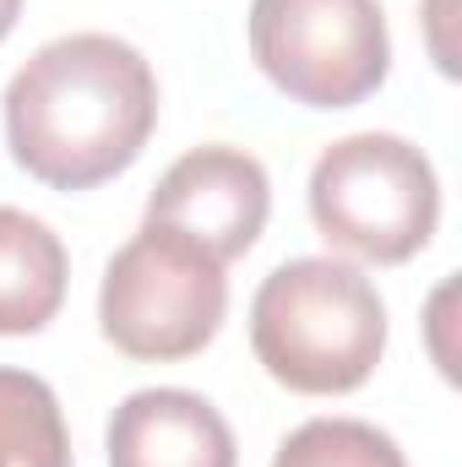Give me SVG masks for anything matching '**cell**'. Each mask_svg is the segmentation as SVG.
Wrapping results in <instances>:
<instances>
[{
	"label": "cell",
	"mask_w": 462,
	"mask_h": 467,
	"mask_svg": "<svg viewBox=\"0 0 462 467\" xmlns=\"http://www.w3.org/2000/svg\"><path fill=\"white\" fill-rule=\"evenodd\" d=\"M158 125V77L115 33L49 38L5 88L11 158L55 185L93 191L131 169Z\"/></svg>",
	"instance_id": "6da1fadb"
},
{
	"label": "cell",
	"mask_w": 462,
	"mask_h": 467,
	"mask_svg": "<svg viewBox=\"0 0 462 467\" xmlns=\"http://www.w3.org/2000/svg\"><path fill=\"white\" fill-rule=\"evenodd\" d=\"M250 348L278 386L299 397H343L381 364L386 305L359 266L299 255L256 288Z\"/></svg>",
	"instance_id": "7a4b0ae2"
},
{
	"label": "cell",
	"mask_w": 462,
	"mask_h": 467,
	"mask_svg": "<svg viewBox=\"0 0 462 467\" xmlns=\"http://www.w3.org/2000/svg\"><path fill=\"white\" fill-rule=\"evenodd\" d=\"M310 218L327 244L375 266H397L430 244L441 223V185L414 141L392 130H359L316 158Z\"/></svg>",
	"instance_id": "3957f363"
},
{
	"label": "cell",
	"mask_w": 462,
	"mask_h": 467,
	"mask_svg": "<svg viewBox=\"0 0 462 467\" xmlns=\"http://www.w3.org/2000/svg\"><path fill=\"white\" fill-rule=\"evenodd\" d=\"M229 310V277L224 261L207 255L196 239L142 223L131 244H120L104 266L99 288V327L131 358H191L202 353Z\"/></svg>",
	"instance_id": "277c9868"
},
{
	"label": "cell",
	"mask_w": 462,
	"mask_h": 467,
	"mask_svg": "<svg viewBox=\"0 0 462 467\" xmlns=\"http://www.w3.org/2000/svg\"><path fill=\"white\" fill-rule=\"evenodd\" d=\"M250 55L305 109L364 104L392 66L381 0H250Z\"/></svg>",
	"instance_id": "5b68a950"
},
{
	"label": "cell",
	"mask_w": 462,
	"mask_h": 467,
	"mask_svg": "<svg viewBox=\"0 0 462 467\" xmlns=\"http://www.w3.org/2000/svg\"><path fill=\"white\" fill-rule=\"evenodd\" d=\"M267 213H272L267 169L250 152L224 147V141L191 147L158 180V191L147 202V223H163V229L196 239L218 261L245 255L267 229Z\"/></svg>",
	"instance_id": "8992f818"
},
{
	"label": "cell",
	"mask_w": 462,
	"mask_h": 467,
	"mask_svg": "<svg viewBox=\"0 0 462 467\" xmlns=\"http://www.w3.org/2000/svg\"><path fill=\"white\" fill-rule=\"evenodd\" d=\"M234 430L224 413L180 386L131 391L110 419V467H234Z\"/></svg>",
	"instance_id": "52a82bcc"
},
{
	"label": "cell",
	"mask_w": 462,
	"mask_h": 467,
	"mask_svg": "<svg viewBox=\"0 0 462 467\" xmlns=\"http://www.w3.org/2000/svg\"><path fill=\"white\" fill-rule=\"evenodd\" d=\"M66 244L22 207H0V337L44 332L66 299Z\"/></svg>",
	"instance_id": "ba28073f"
},
{
	"label": "cell",
	"mask_w": 462,
	"mask_h": 467,
	"mask_svg": "<svg viewBox=\"0 0 462 467\" xmlns=\"http://www.w3.org/2000/svg\"><path fill=\"white\" fill-rule=\"evenodd\" d=\"M0 467H71L60 402L27 369H0Z\"/></svg>",
	"instance_id": "9c48e42d"
},
{
	"label": "cell",
	"mask_w": 462,
	"mask_h": 467,
	"mask_svg": "<svg viewBox=\"0 0 462 467\" xmlns=\"http://www.w3.org/2000/svg\"><path fill=\"white\" fill-rule=\"evenodd\" d=\"M272 467H408L397 441L364 419H310L299 424L283 446Z\"/></svg>",
	"instance_id": "30bf717a"
},
{
	"label": "cell",
	"mask_w": 462,
	"mask_h": 467,
	"mask_svg": "<svg viewBox=\"0 0 462 467\" xmlns=\"http://www.w3.org/2000/svg\"><path fill=\"white\" fill-rule=\"evenodd\" d=\"M16 16H22V0H0V38L16 27Z\"/></svg>",
	"instance_id": "8fae6325"
}]
</instances>
